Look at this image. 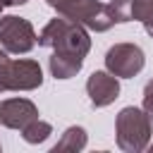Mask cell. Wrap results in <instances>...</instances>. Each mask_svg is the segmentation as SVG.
Returning a JSON list of instances; mask_svg holds the SVG:
<instances>
[{
  "label": "cell",
  "instance_id": "1",
  "mask_svg": "<svg viewBox=\"0 0 153 153\" xmlns=\"http://www.w3.org/2000/svg\"><path fill=\"white\" fill-rule=\"evenodd\" d=\"M36 43L43 48H53L55 53L76 55V57H86L91 50V38H88L86 26H81L67 17L50 19L43 26V31L38 33Z\"/></svg>",
  "mask_w": 153,
  "mask_h": 153
},
{
  "label": "cell",
  "instance_id": "2",
  "mask_svg": "<svg viewBox=\"0 0 153 153\" xmlns=\"http://www.w3.org/2000/svg\"><path fill=\"white\" fill-rule=\"evenodd\" d=\"M151 117L129 105V108H122L117 112V120H115V136H117V146L127 153H139L143 151L148 143H151Z\"/></svg>",
  "mask_w": 153,
  "mask_h": 153
},
{
  "label": "cell",
  "instance_id": "3",
  "mask_svg": "<svg viewBox=\"0 0 153 153\" xmlns=\"http://www.w3.org/2000/svg\"><path fill=\"white\" fill-rule=\"evenodd\" d=\"M36 38L38 36H36L33 24L29 19L14 17V14L0 17V45L5 53L24 55L36 45Z\"/></svg>",
  "mask_w": 153,
  "mask_h": 153
},
{
  "label": "cell",
  "instance_id": "4",
  "mask_svg": "<svg viewBox=\"0 0 153 153\" xmlns=\"http://www.w3.org/2000/svg\"><path fill=\"white\" fill-rule=\"evenodd\" d=\"M146 65V55L136 43H115L105 53V67L117 79L136 76Z\"/></svg>",
  "mask_w": 153,
  "mask_h": 153
},
{
  "label": "cell",
  "instance_id": "5",
  "mask_svg": "<svg viewBox=\"0 0 153 153\" xmlns=\"http://www.w3.org/2000/svg\"><path fill=\"white\" fill-rule=\"evenodd\" d=\"M43 84V72L36 60H10L5 91H33Z\"/></svg>",
  "mask_w": 153,
  "mask_h": 153
},
{
  "label": "cell",
  "instance_id": "6",
  "mask_svg": "<svg viewBox=\"0 0 153 153\" xmlns=\"http://www.w3.org/2000/svg\"><path fill=\"white\" fill-rule=\"evenodd\" d=\"M86 93L93 108H105L120 98V81L110 72H93L86 81Z\"/></svg>",
  "mask_w": 153,
  "mask_h": 153
},
{
  "label": "cell",
  "instance_id": "7",
  "mask_svg": "<svg viewBox=\"0 0 153 153\" xmlns=\"http://www.w3.org/2000/svg\"><path fill=\"white\" fill-rule=\"evenodd\" d=\"M38 117V108L29 98H7L0 103V124L10 129H24L31 120Z\"/></svg>",
  "mask_w": 153,
  "mask_h": 153
},
{
  "label": "cell",
  "instance_id": "8",
  "mask_svg": "<svg viewBox=\"0 0 153 153\" xmlns=\"http://www.w3.org/2000/svg\"><path fill=\"white\" fill-rule=\"evenodd\" d=\"M48 67H50V74L55 79H72L81 72L84 67V57H76V55H65V53H55L50 55L48 60Z\"/></svg>",
  "mask_w": 153,
  "mask_h": 153
},
{
  "label": "cell",
  "instance_id": "9",
  "mask_svg": "<svg viewBox=\"0 0 153 153\" xmlns=\"http://www.w3.org/2000/svg\"><path fill=\"white\" fill-rule=\"evenodd\" d=\"M86 146V129L84 127H69L65 129V134L60 136V141L53 146V153H76V151H84Z\"/></svg>",
  "mask_w": 153,
  "mask_h": 153
},
{
  "label": "cell",
  "instance_id": "10",
  "mask_svg": "<svg viewBox=\"0 0 153 153\" xmlns=\"http://www.w3.org/2000/svg\"><path fill=\"white\" fill-rule=\"evenodd\" d=\"M131 19L141 22L146 33L153 38V0H129Z\"/></svg>",
  "mask_w": 153,
  "mask_h": 153
},
{
  "label": "cell",
  "instance_id": "11",
  "mask_svg": "<svg viewBox=\"0 0 153 153\" xmlns=\"http://www.w3.org/2000/svg\"><path fill=\"white\" fill-rule=\"evenodd\" d=\"M53 134V127L48 124V122H43V120H31L24 129H22V139L26 141V143H43L48 136Z\"/></svg>",
  "mask_w": 153,
  "mask_h": 153
},
{
  "label": "cell",
  "instance_id": "12",
  "mask_svg": "<svg viewBox=\"0 0 153 153\" xmlns=\"http://www.w3.org/2000/svg\"><path fill=\"white\" fill-rule=\"evenodd\" d=\"M143 112L153 122V79H148V84L143 86Z\"/></svg>",
  "mask_w": 153,
  "mask_h": 153
},
{
  "label": "cell",
  "instance_id": "13",
  "mask_svg": "<svg viewBox=\"0 0 153 153\" xmlns=\"http://www.w3.org/2000/svg\"><path fill=\"white\" fill-rule=\"evenodd\" d=\"M7 67H10V57L5 50H0V93L5 91V79H7Z\"/></svg>",
  "mask_w": 153,
  "mask_h": 153
},
{
  "label": "cell",
  "instance_id": "14",
  "mask_svg": "<svg viewBox=\"0 0 153 153\" xmlns=\"http://www.w3.org/2000/svg\"><path fill=\"white\" fill-rule=\"evenodd\" d=\"M45 2H48L50 7H55V10H60V7H62L65 2H69V0H45Z\"/></svg>",
  "mask_w": 153,
  "mask_h": 153
},
{
  "label": "cell",
  "instance_id": "15",
  "mask_svg": "<svg viewBox=\"0 0 153 153\" xmlns=\"http://www.w3.org/2000/svg\"><path fill=\"white\" fill-rule=\"evenodd\" d=\"M7 5H24V2H29V0H5Z\"/></svg>",
  "mask_w": 153,
  "mask_h": 153
},
{
  "label": "cell",
  "instance_id": "16",
  "mask_svg": "<svg viewBox=\"0 0 153 153\" xmlns=\"http://www.w3.org/2000/svg\"><path fill=\"white\" fill-rule=\"evenodd\" d=\"M5 5H7V2H5V0H0V14H2V10H5Z\"/></svg>",
  "mask_w": 153,
  "mask_h": 153
},
{
  "label": "cell",
  "instance_id": "17",
  "mask_svg": "<svg viewBox=\"0 0 153 153\" xmlns=\"http://www.w3.org/2000/svg\"><path fill=\"white\" fill-rule=\"evenodd\" d=\"M151 151H153V143H151Z\"/></svg>",
  "mask_w": 153,
  "mask_h": 153
}]
</instances>
